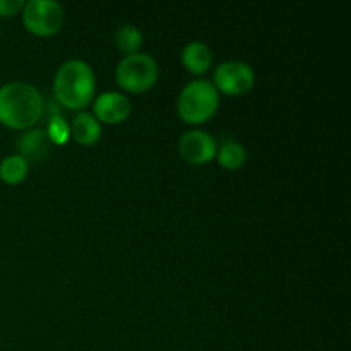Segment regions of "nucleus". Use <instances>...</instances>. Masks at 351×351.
Returning a JSON list of instances; mask_svg holds the SVG:
<instances>
[{"label": "nucleus", "mask_w": 351, "mask_h": 351, "mask_svg": "<svg viewBox=\"0 0 351 351\" xmlns=\"http://www.w3.org/2000/svg\"><path fill=\"white\" fill-rule=\"evenodd\" d=\"M43 96L29 82L14 81L0 88V122L12 129H27L43 115Z\"/></svg>", "instance_id": "1"}, {"label": "nucleus", "mask_w": 351, "mask_h": 351, "mask_svg": "<svg viewBox=\"0 0 351 351\" xmlns=\"http://www.w3.org/2000/svg\"><path fill=\"white\" fill-rule=\"evenodd\" d=\"M53 95L69 108H84L95 95V72L79 58L64 62L53 79Z\"/></svg>", "instance_id": "2"}, {"label": "nucleus", "mask_w": 351, "mask_h": 351, "mask_svg": "<svg viewBox=\"0 0 351 351\" xmlns=\"http://www.w3.org/2000/svg\"><path fill=\"white\" fill-rule=\"evenodd\" d=\"M219 105L216 86L208 79H194L182 89L177 101V110L189 123H199L215 115Z\"/></svg>", "instance_id": "3"}, {"label": "nucleus", "mask_w": 351, "mask_h": 351, "mask_svg": "<svg viewBox=\"0 0 351 351\" xmlns=\"http://www.w3.org/2000/svg\"><path fill=\"white\" fill-rule=\"evenodd\" d=\"M158 72H160V69H158L153 55L136 51V53L125 55L119 62L115 77L117 82L127 91L141 93L149 89L156 82Z\"/></svg>", "instance_id": "4"}, {"label": "nucleus", "mask_w": 351, "mask_h": 351, "mask_svg": "<svg viewBox=\"0 0 351 351\" xmlns=\"http://www.w3.org/2000/svg\"><path fill=\"white\" fill-rule=\"evenodd\" d=\"M64 19V7L57 0H29L23 7L24 26L38 36L57 33Z\"/></svg>", "instance_id": "5"}, {"label": "nucleus", "mask_w": 351, "mask_h": 351, "mask_svg": "<svg viewBox=\"0 0 351 351\" xmlns=\"http://www.w3.org/2000/svg\"><path fill=\"white\" fill-rule=\"evenodd\" d=\"M256 74L249 64L242 60H226L216 67L213 84L228 95H242L252 88Z\"/></svg>", "instance_id": "6"}, {"label": "nucleus", "mask_w": 351, "mask_h": 351, "mask_svg": "<svg viewBox=\"0 0 351 351\" xmlns=\"http://www.w3.org/2000/svg\"><path fill=\"white\" fill-rule=\"evenodd\" d=\"M178 151L189 163L202 165L215 158L218 147H216V141L211 134L201 129H194L189 130L180 137Z\"/></svg>", "instance_id": "7"}, {"label": "nucleus", "mask_w": 351, "mask_h": 351, "mask_svg": "<svg viewBox=\"0 0 351 351\" xmlns=\"http://www.w3.org/2000/svg\"><path fill=\"white\" fill-rule=\"evenodd\" d=\"M95 117L106 123H119L130 113V99L119 91H105L93 103Z\"/></svg>", "instance_id": "8"}, {"label": "nucleus", "mask_w": 351, "mask_h": 351, "mask_svg": "<svg viewBox=\"0 0 351 351\" xmlns=\"http://www.w3.org/2000/svg\"><path fill=\"white\" fill-rule=\"evenodd\" d=\"M51 141L48 137L47 130L43 129H27L26 132L17 137V151L19 156L29 161H43L51 151Z\"/></svg>", "instance_id": "9"}, {"label": "nucleus", "mask_w": 351, "mask_h": 351, "mask_svg": "<svg viewBox=\"0 0 351 351\" xmlns=\"http://www.w3.org/2000/svg\"><path fill=\"white\" fill-rule=\"evenodd\" d=\"M71 137L81 144H93L101 136V125L98 119L89 112H79L72 119L71 125Z\"/></svg>", "instance_id": "10"}, {"label": "nucleus", "mask_w": 351, "mask_h": 351, "mask_svg": "<svg viewBox=\"0 0 351 351\" xmlns=\"http://www.w3.org/2000/svg\"><path fill=\"white\" fill-rule=\"evenodd\" d=\"M182 62L194 74H202L213 62V51L204 41H191L182 50Z\"/></svg>", "instance_id": "11"}, {"label": "nucleus", "mask_w": 351, "mask_h": 351, "mask_svg": "<svg viewBox=\"0 0 351 351\" xmlns=\"http://www.w3.org/2000/svg\"><path fill=\"white\" fill-rule=\"evenodd\" d=\"M27 170H29V163L19 154H10L0 161V178L5 184L14 185L23 182L26 178Z\"/></svg>", "instance_id": "12"}, {"label": "nucleus", "mask_w": 351, "mask_h": 351, "mask_svg": "<svg viewBox=\"0 0 351 351\" xmlns=\"http://www.w3.org/2000/svg\"><path fill=\"white\" fill-rule=\"evenodd\" d=\"M216 154H218V160L219 163H221V167L228 168V170L240 168L243 163H245V158H247L245 147L233 139L225 141V143L221 144V147L216 151Z\"/></svg>", "instance_id": "13"}, {"label": "nucleus", "mask_w": 351, "mask_h": 351, "mask_svg": "<svg viewBox=\"0 0 351 351\" xmlns=\"http://www.w3.org/2000/svg\"><path fill=\"white\" fill-rule=\"evenodd\" d=\"M143 43V33L134 24H123L115 33V45L125 55L136 53Z\"/></svg>", "instance_id": "14"}, {"label": "nucleus", "mask_w": 351, "mask_h": 351, "mask_svg": "<svg viewBox=\"0 0 351 351\" xmlns=\"http://www.w3.org/2000/svg\"><path fill=\"white\" fill-rule=\"evenodd\" d=\"M48 137L53 144H64L71 137V129L62 115H55L48 120Z\"/></svg>", "instance_id": "15"}, {"label": "nucleus", "mask_w": 351, "mask_h": 351, "mask_svg": "<svg viewBox=\"0 0 351 351\" xmlns=\"http://www.w3.org/2000/svg\"><path fill=\"white\" fill-rule=\"evenodd\" d=\"M24 0H0V17L14 16L24 7Z\"/></svg>", "instance_id": "16"}, {"label": "nucleus", "mask_w": 351, "mask_h": 351, "mask_svg": "<svg viewBox=\"0 0 351 351\" xmlns=\"http://www.w3.org/2000/svg\"><path fill=\"white\" fill-rule=\"evenodd\" d=\"M0 36H2V29H0Z\"/></svg>", "instance_id": "17"}]
</instances>
